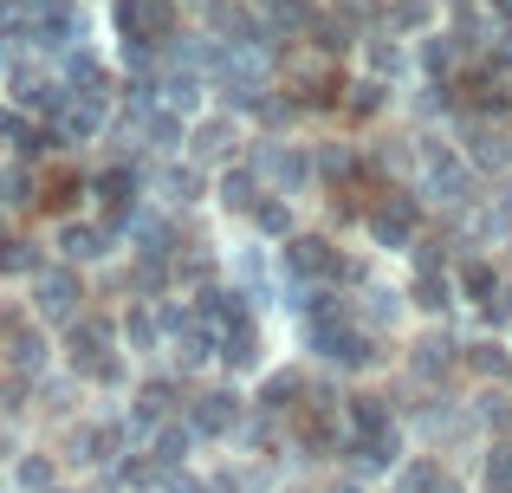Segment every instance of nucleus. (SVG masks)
Masks as SVG:
<instances>
[{
	"label": "nucleus",
	"instance_id": "nucleus-1",
	"mask_svg": "<svg viewBox=\"0 0 512 493\" xmlns=\"http://www.w3.org/2000/svg\"><path fill=\"white\" fill-rule=\"evenodd\" d=\"M20 487H33V493H52V468H46L39 455H26V461H20Z\"/></svg>",
	"mask_w": 512,
	"mask_h": 493
},
{
	"label": "nucleus",
	"instance_id": "nucleus-2",
	"mask_svg": "<svg viewBox=\"0 0 512 493\" xmlns=\"http://www.w3.org/2000/svg\"><path fill=\"white\" fill-rule=\"evenodd\" d=\"M46 312H65V305H72V279H46Z\"/></svg>",
	"mask_w": 512,
	"mask_h": 493
}]
</instances>
